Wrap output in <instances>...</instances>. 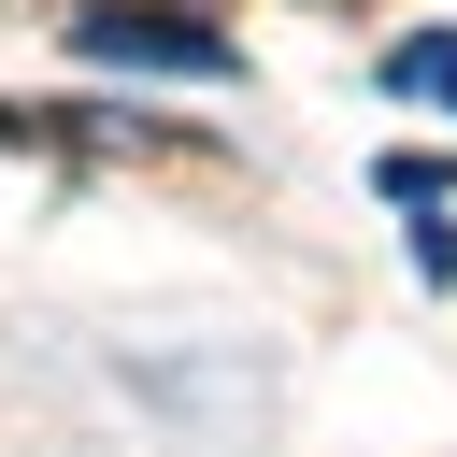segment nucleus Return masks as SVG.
<instances>
[{"instance_id":"1","label":"nucleus","mask_w":457,"mask_h":457,"mask_svg":"<svg viewBox=\"0 0 457 457\" xmlns=\"http://www.w3.org/2000/svg\"><path fill=\"white\" fill-rule=\"evenodd\" d=\"M71 43H86V57H114V71H200V86H214V71H243V43H228L214 14H186V0H86V14H71Z\"/></svg>"},{"instance_id":"2","label":"nucleus","mask_w":457,"mask_h":457,"mask_svg":"<svg viewBox=\"0 0 457 457\" xmlns=\"http://www.w3.org/2000/svg\"><path fill=\"white\" fill-rule=\"evenodd\" d=\"M386 86H400V100H457V29H414V43H386Z\"/></svg>"}]
</instances>
